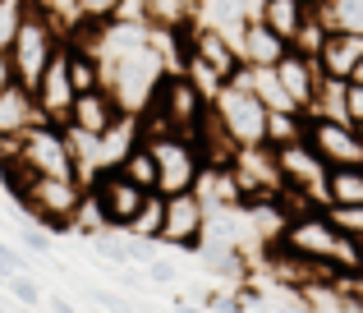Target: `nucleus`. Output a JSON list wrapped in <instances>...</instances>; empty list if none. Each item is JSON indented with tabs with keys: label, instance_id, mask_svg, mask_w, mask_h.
Instances as JSON below:
<instances>
[{
	"label": "nucleus",
	"instance_id": "34",
	"mask_svg": "<svg viewBox=\"0 0 363 313\" xmlns=\"http://www.w3.org/2000/svg\"><path fill=\"white\" fill-rule=\"evenodd\" d=\"M42 304H46V309H51V313H79V304H74V300H69V295H60V290H51V295H46V300H42Z\"/></svg>",
	"mask_w": 363,
	"mask_h": 313
},
{
	"label": "nucleus",
	"instance_id": "31",
	"mask_svg": "<svg viewBox=\"0 0 363 313\" xmlns=\"http://www.w3.org/2000/svg\"><path fill=\"white\" fill-rule=\"evenodd\" d=\"M327 212H331V221H336L345 235L363 240V207H327Z\"/></svg>",
	"mask_w": 363,
	"mask_h": 313
},
{
	"label": "nucleus",
	"instance_id": "8",
	"mask_svg": "<svg viewBox=\"0 0 363 313\" xmlns=\"http://www.w3.org/2000/svg\"><path fill=\"white\" fill-rule=\"evenodd\" d=\"M14 153L37 170V175H69L79 180V166H74V148H69V134L65 125H33L23 138L14 143Z\"/></svg>",
	"mask_w": 363,
	"mask_h": 313
},
{
	"label": "nucleus",
	"instance_id": "35",
	"mask_svg": "<svg viewBox=\"0 0 363 313\" xmlns=\"http://www.w3.org/2000/svg\"><path fill=\"white\" fill-rule=\"evenodd\" d=\"M5 83H14V70H9V55H0V92H5Z\"/></svg>",
	"mask_w": 363,
	"mask_h": 313
},
{
	"label": "nucleus",
	"instance_id": "11",
	"mask_svg": "<svg viewBox=\"0 0 363 313\" xmlns=\"http://www.w3.org/2000/svg\"><path fill=\"white\" fill-rule=\"evenodd\" d=\"M33 97H37V111H42L46 125H69V111H74V79H69V55L65 46L51 55V65L42 70V79L33 83Z\"/></svg>",
	"mask_w": 363,
	"mask_h": 313
},
{
	"label": "nucleus",
	"instance_id": "18",
	"mask_svg": "<svg viewBox=\"0 0 363 313\" xmlns=\"http://www.w3.org/2000/svg\"><path fill=\"white\" fill-rule=\"evenodd\" d=\"M327 207H363V166L327 170Z\"/></svg>",
	"mask_w": 363,
	"mask_h": 313
},
{
	"label": "nucleus",
	"instance_id": "20",
	"mask_svg": "<svg viewBox=\"0 0 363 313\" xmlns=\"http://www.w3.org/2000/svg\"><path fill=\"white\" fill-rule=\"evenodd\" d=\"M161 226H166V194H157V189H152V194L143 198L138 216L129 221V235H143V240H157V235H161Z\"/></svg>",
	"mask_w": 363,
	"mask_h": 313
},
{
	"label": "nucleus",
	"instance_id": "26",
	"mask_svg": "<svg viewBox=\"0 0 363 313\" xmlns=\"http://www.w3.org/2000/svg\"><path fill=\"white\" fill-rule=\"evenodd\" d=\"M33 9H42L46 18H51L55 28H60V37H65V28L79 18V0H28Z\"/></svg>",
	"mask_w": 363,
	"mask_h": 313
},
{
	"label": "nucleus",
	"instance_id": "7",
	"mask_svg": "<svg viewBox=\"0 0 363 313\" xmlns=\"http://www.w3.org/2000/svg\"><path fill=\"white\" fill-rule=\"evenodd\" d=\"M143 143L152 148V161H157V194H184V189L198 185V170L207 161L194 138L161 134V138H143Z\"/></svg>",
	"mask_w": 363,
	"mask_h": 313
},
{
	"label": "nucleus",
	"instance_id": "3",
	"mask_svg": "<svg viewBox=\"0 0 363 313\" xmlns=\"http://www.w3.org/2000/svg\"><path fill=\"white\" fill-rule=\"evenodd\" d=\"M18 212L28 221L46 226L51 235H69L74 221H79V207H83V180L69 175H33L28 189L14 198Z\"/></svg>",
	"mask_w": 363,
	"mask_h": 313
},
{
	"label": "nucleus",
	"instance_id": "24",
	"mask_svg": "<svg viewBox=\"0 0 363 313\" xmlns=\"http://www.w3.org/2000/svg\"><path fill=\"white\" fill-rule=\"evenodd\" d=\"M5 295L14 300L18 309H42V300H46V295H42V286H37L28 272H14V277L5 281Z\"/></svg>",
	"mask_w": 363,
	"mask_h": 313
},
{
	"label": "nucleus",
	"instance_id": "17",
	"mask_svg": "<svg viewBox=\"0 0 363 313\" xmlns=\"http://www.w3.org/2000/svg\"><path fill=\"white\" fill-rule=\"evenodd\" d=\"M308 14H313V0H262V9H257V18L272 33H281L285 42H294V33L303 28Z\"/></svg>",
	"mask_w": 363,
	"mask_h": 313
},
{
	"label": "nucleus",
	"instance_id": "25",
	"mask_svg": "<svg viewBox=\"0 0 363 313\" xmlns=\"http://www.w3.org/2000/svg\"><path fill=\"white\" fill-rule=\"evenodd\" d=\"M322 42H327V28H322V18H318V14H308V18H303V28H299V33H294L290 51L318 55V51H322Z\"/></svg>",
	"mask_w": 363,
	"mask_h": 313
},
{
	"label": "nucleus",
	"instance_id": "15",
	"mask_svg": "<svg viewBox=\"0 0 363 313\" xmlns=\"http://www.w3.org/2000/svg\"><path fill=\"white\" fill-rule=\"evenodd\" d=\"M359 60H363V33H327L318 51V65L327 79H354Z\"/></svg>",
	"mask_w": 363,
	"mask_h": 313
},
{
	"label": "nucleus",
	"instance_id": "10",
	"mask_svg": "<svg viewBox=\"0 0 363 313\" xmlns=\"http://www.w3.org/2000/svg\"><path fill=\"white\" fill-rule=\"evenodd\" d=\"M161 244H170L175 253H198L207 240V203L184 189V194H166V226L157 235Z\"/></svg>",
	"mask_w": 363,
	"mask_h": 313
},
{
	"label": "nucleus",
	"instance_id": "37",
	"mask_svg": "<svg viewBox=\"0 0 363 313\" xmlns=\"http://www.w3.org/2000/svg\"><path fill=\"white\" fill-rule=\"evenodd\" d=\"M0 313H9V309H5V304H0Z\"/></svg>",
	"mask_w": 363,
	"mask_h": 313
},
{
	"label": "nucleus",
	"instance_id": "6",
	"mask_svg": "<svg viewBox=\"0 0 363 313\" xmlns=\"http://www.w3.org/2000/svg\"><path fill=\"white\" fill-rule=\"evenodd\" d=\"M60 46H65L60 28H55L51 18L42 14V9H28L23 28L14 33V42H9V51H5V55H9V70H14V79L23 83V88H33Z\"/></svg>",
	"mask_w": 363,
	"mask_h": 313
},
{
	"label": "nucleus",
	"instance_id": "22",
	"mask_svg": "<svg viewBox=\"0 0 363 313\" xmlns=\"http://www.w3.org/2000/svg\"><path fill=\"white\" fill-rule=\"evenodd\" d=\"M303 138V111H272L267 116V148H281Z\"/></svg>",
	"mask_w": 363,
	"mask_h": 313
},
{
	"label": "nucleus",
	"instance_id": "2",
	"mask_svg": "<svg viewBox=\"0 0 363 313\" xmlns=\"http://www.w3.org/2000/svg\"><path fill=\"white\" fill-rule=\"evenodd\" d=\"M166 55H161L157 37H147L143 46H133V51L124 55H111V60H101V88L116 97V106L124 116H143L152 101V92L161 88V79H166Z\"/></svg>",
	"mask_w": 363,
	"mask_h": 313
},
{
	"label": "nucleus",
	"instance_id": "13",
	"mask_svg": "<svg viewBox=\"0 0 363 313\" xmlns=\"http://www.w3.org/2000/svg\"><path fill=\"white\" fill-rule=\"evenodd\" d=\"M33 125H42V111H37L33 88H23L18 79L5 83V92H0V148H14Z\"/></svg>",
	"mask_w": 363,
	"mask_h": 313
},
{
	"label": "nucleus",
	"instance_id": "19",
	"mask_svg": "<svg viewBox=\"0 0 363 313\" xmlns=\"http://www.w3.org/2000/svg\"><path fill=\"white\" fill-rule=\"evenodd\" d=\"M327 33H363V0H313Z\"/></svg>",
	"mask_w": 363,
	"mask_h": 313
},
{
	"label": "nucleus",
	"instance_id": "23",
	"mask_svg": "<svg viewBox=\"0 0 363 313\" xmlns=\"http://www.w3.org/2000/svg\"><path fill=\"white\" fill-rule=\"evenodd\" d=\"M28 0H0V55L9 51V42H14V33L23 28V18H28Z\"/></svg>",
	"mask_w": 363,
	"mask_h": 313
},
{
	"label": "nucleus",
	"instance_id": "32",
	"mask_svg": "<svg viewBox=\"0 0 363 313\" xmlns=\"http://www.w3.org/2000/svg\"><path fill=\"white\" fill-rule=\"evenodd\" d=\"M143 272H147V281H152V286H175V281H179V268H175L170 258H161V253H157V258H152Z\"/></svg>",
	"mask_w": 363,
	"mask_h": 313
},
{
	"label": "nucleus",
	"instance_id": "29",
	"mask_svg": "<svg viewBox=\"0 0 363 313\" xmlns=\"http://www.w3.org/2000/svg\"><path fill=\"white\" fill-rule=\"evenodd\" d=\"M116 5L120 0H79V18L83 23H111V18H116ZM79 18H74V23H79Z\"/></svg>",
	"mask_w": 363,
	"mask_h": 313
},
{
	"label": "nucleus",
	"instance_id": "33",
	"mask_svg": "<svg viewBox=\"0 0 363 313\" xmlns=\"http://www.w3.org/2000/svg\"><path fill=\"white\" fill-rule=\"evenodd\" d=\"M345 120L350 125H363V83L359 79L345 83Z\"/></svg>",
	"mask_w": 363,
	"mask_h": 313
},
{
	"label": "nucleus",
	"instance_id": "12",
	"mask_svg": "<svg viewBox=\"0 0 363 313\" xmlns=\"http://www.w3.org/2000/svg\"><path fill=\"white\" fill-rule=\"evenodd\" d=\"M276 79H281V88L290 92L294 106H299V111H313L318 88H322V65H318V55L285 51L281 60H276Z\"/></svg>",
	"mask_w": 363,
	"mask_h": 313
},
{
	"label": "nucleus",
	"instance_id": "9",
	"mask_svg": "<svg viewBox=\"0 0 363 313\" xmlns=\"http://www.w3.org/2000/svg\"><path fill=\"white\" fill-rule=\"evenodd\" d=\"M303 138L327 166H363V129L331 116H303Z\"/></svg>",
	"mask_w": 363,
	"mask_h": 313
},
{
	"label": "nucleus",
	"instance_id": "36",
	"mask_svg": "<svg viewBox=\"0 0 363 313\" xmlns=\"http://www.w3.org/2000/svg\"><path fill=\"white\" fill-rule=\"evenodd\" d=\"M179 313H212V309H207V304H189V300H184V304H179Z\"/></svg>",
	"mask_w": 363,
	"mask_h": 313
},
{
	"label": "nucleus",
	"instance_id": "27",
	"mask_svg": "<svg viewBox=\"0 0 363 313\" xmlns=\"http://www.w3.org/2000/svg\"><path fill=\"white\" fill-rule=\"evenodd\" d=\"M18 240H23V249L33 253V258H51V253H55V235L46 231V226H37V221H28Z\"/></svg>",
	"mask_w": 363,
	"mask_h": 313
},
{
	"label": "nucleus",
	"instance_id": "30",
	"mask_svg": "<svg viewBox=\"0 0 363 313\" xmlns=\"http://www.w3.org/2000/svg\"><path fill=\"white\" fill-rule=\"evenodd\" d=\"M88 304H97L101 313H133L129 300L116 295V290H106V286H92V290H88Z\"/></svg>",
	"mask_w": 363,
	"mask_h": 313
},
{
	"label": "nucleus",
	"instance_id": "14",
	"mask_svg": "<svg viewBox=\"0 0 363 313\" xmlns=\"http://www.w3.org/2000/svg\"><path fill=\"white\" fill-rule=\"evenodd\" d=\"M120 116H124V111L116 106V97H111L106 88H88V92H79V97H74V111H69V125H65V129L101 138Z\"/></svg>",
	"mask_w": 363,
	"mask_h": 313
},
{
	"label": "nucleus",
	"instance_id": "21",
	"mask_svg": "<svg viewBox=\"0 0 363 313\" xmlns=\"http://www.w3.org/2000/svg\"><path fill=\"white\" fill-rule=\"evenodd\" d=\"M120 170L133 180V185H143V189H157V161H152V148L143 143H133L129 153H124V161H120Z\"/></svg>",
	"mask_w": 363,
	"mask_h": 313
},
{
	"label": "nucleus",
	"instance_id": "5",
	"mask_svg": "<svg viewBox=\"0 0 363 313\" xmlns=\"http://www.w3.org/2000/svg\"><path fill=\"white\" fill-rule=\"evenodd\" d=\"M83 194H88L92 207H97V216H101L106 231H129V221L138 216L143 198H147L152 189L133 185L120 166H101V170H92V175L83 180Z\"/></svg>",
	"mask_w": 363,
	"mask_h": 313
},
{
	"label": "nucleus",
	"instance_id": "16",
	"mask_svg": "<svg viewBox=\"0 0 363 313\" xmlns=\"http://www.w3.org/2000/svg\"><path fill=\"white\" fill-rule=\"evenodd\" d=\"M285 51H290V42L281 33H272L262 18H248L244 23V37H240V60L244 65H276Z\"/></svg>",
	"mask_w": 363,
	"mask_h": 313
},
{
	"label": "nucleus",
	"instance_id": "4",
	"mask_svg": "<svg viewBox=\"0 0 363 313\" xmlns=\"http://www.w3.org/2000/svg\"><path fill=\"white\" fill-rule=\"evenodd\" d=\"M212 116H216V125L235 138V148L267 143V116H272V111H267L262 97L244 83V74H235L230 83H221V92L212 97Z\"/></svg>",
	"mask_w": 363,
	"mask_h": 313
},
{
	"label": "nucleus",
	"instance_id": "28",
	"mask_svg": "<svg viewBox=\"0 0 363 313\" xmlns=\"http://www.w3.org/2000/svg\"><path fill=\"white\" fill-rule=\"evenodd\" d=\"M120 235H124V253H129L133 268H147L161 253V240H143V235H129V231H120Z\"/></svg>",
	"mask_w": 363,
	"mask_h": 313
},
{
	"label": "nucleus",
	"instance_id": "1",
	"mask_svg": "<svg viewBox=\"0 0 363 313\" xmlns=\"http://www.w3.org/2000/svg\"><path fill=\"white\" fill-rule=\"evenodd\" d=\"M207 111H212V97L189 79L184 70L166 74L161 88L152 92L147 111L138 116V138H161V134H175V138H198Z\"/></svg>",
	"mask_w": 363,
	"mask_h": 313
}]
</instances>
